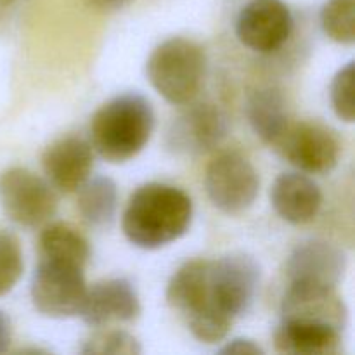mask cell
<instances>
[{
  "label": "cell",
  "instance_id": "cell-1",
  "mask_svg": "<svg viewBox=\"0 0 355 355\" xmlns=\"http://www.w3.org/2000/svg\"><path fill=\"white\" fill-rule=\"evenodd\" d=\"M193 220V201L180 187L149 182L128 200L121 218L123 234L134 246L158 250L182 238Z\"/></svg>",
  "mask_w": 355,
  "mask_h": 355
},
{
  "label": "cell",
  "instance_id": "cell-2",
  "mask_svg": "<svg viewBox=\"0 0 355 355\" xmlns=\"http://www.w3.org/2000/svg\"><path fill=\"white\" fill-rule=\"evenodd\" d=\"M155 130V110L141 94H121L96 111L90 121L92 146L103 159L125 163L135 158Z\"/></svg>",
  "mask_w": 355,
  "mask_h": 355
},
{
  "label": "cell",
  "instance_id": "cell-3",
  "mask_svg": "<svg viewBox=\"0 0 355 355\" xmlns=\"http://www.w3.org/2000/svg\"><path fill=\"white\" fill-rule=\"evenodd\" d=\"M207 71V55L201 45L182 37L162 42L151 52L146 73L153 89L173 106L193 103Z\"/></svg>",
  "mask_w": 355,
  "mask_h": 355
},
{
  "label": "cell",
  "instance_id": "cell-4",
  "mask_svg": "<svg viewBox=\"0 0 355 355\" xmlns=\"http://www.w3.org/2000/svg\"><path fill=\"white\" fill-rule=\"evenodd\" d=\"M30 295L42 315L52 319L80 315L87 295L83 269L44 259L31 277Z\"/></svg>",
  "mask_w": 355,
  "mask_h": 355
},
{
  "label": "cell",
  "instance_id": "cell-5",
  "mask_svg": "<svg viewBox=\"0 0 355 355\" xmlns=\"http://www.w3.org/2000/svg\"><path fill=\"white\" fill-rule=\"evenodd\" d=\"M207 194L215 208L229 215L246 211L260 191V179L248 158L236 151L215 156L205 173Z\"/></svg>",
  "mask_w": 355,
  "mask_h": 355
},
{
  "label": "cell",
  "instance_id": "cell-6",
  "mask_svg": "<svg viewBox=\"0 0 355 355\" xmlns=\"http://www.w3.org/2000/svg\"><path fill=\"white\" fill-rule=\"evenodd\" d=\"M0 205L7 217L23 227H37L58 210V198L51 184L21 166L0 175Z\"/></svg>",
  "mask_w": 355,
  "mask_h": 355
},
{
  "label": "cell",
  "instance_id": "cell-7",
  "mask_svg": "<svg viewBox=\"0 0 355 355\" xmlns=\"http://www.w3.org/2000/svg\"><path fill=\"white\" fill-rule=\"evenodd\" d=\"M272 146L290 165L307 173L331 172L342 151L335 132L315 121L288 123Z\"/></svg>",
  "mask_w": 355,
  "mask_h": 355
},
{
  "label": "cell",
  "instance_id": "cell-8",
  "mask_svg": "<svg viewBox=\"0 0 355 355\" xmlns=\"http://www.w3.org/2000/svg\"><path fill=\"white\" fill-rule=\"evenodd\" d=\"M260 284V267L245 253L210 262V295L218 311L236 319L252 309Z\"/></svg>",
  "mask_w": 355,
  "mask_h": 355
},
{
  "label": "cell",
  "instance_id": "cell-9",
  "mask_svg": "<svg viewBox=\"0 0 355 355\" xmlns=\"http://www.w3.org/2000/svg\"><path fill=\"white\" fill-rule=\"evenodd\" d=\"M293 17L283 0H252L236 19V37L250 51L270 54L290 38Z\"/></svg>",
  "mask_w": 355,
  "mask_h": 355
},
{
  "label": "cell",
  "instance_id": "cell-10",
  "mask_svg": "<svg viewBox=\"0 0 355 355\" xmlns=\"http://www.w3.org/2000/svg\"><path fill=\"white\" fill-rule=\"evenodd\" d=\"M281 315L286 321L314 322L343 331L349 311L336 288L318 284H290L281 304Z\"/></svg>",
  "mask_w": 355,
  "mask_h": 355
},
{
  "label": "cell",
  "instance_id": "cell-11",
  "mask_svg": "<svg viewBox=\"0 0 355 355\" xmlns=\"http://www.w3.org/2000/svg\"><path fill=\"white\" fill-rule=\"evenodd\" d=\"M347 270L342 248L322 239H311L291 252L286 263L290 284H318L336 288Z\"/></svg>",
  "mask_w": 355,
  "mask_h": 355
},
{
  "label": "cell",
  "instance_id": "cell-12",
  "mask_svg": "<svg viewBox=\"0 0 355 355\" xmlns=\"http://www.w3.org/2000/svg\"><path fill=\"white\" fill-rule=\"evenodd\" d=\"M227 134V118L214 104H196L180 113L168 130V146L177 153L211 151Z\"/></svg>",
  "mask_w": 355,
  "mask_h": 355
},
{
  "label": "cell",
  "instance_id": "cell-13",
  "mask_svg": "<svg viewBox=\"0 0 355 355\" xmlns=\"http://www.w3.org/2000/svg\"><path fill=\"white\" fill-rule=\"evenodd\" d=\"M141 314V300L134 284L123 277L104 279L87 288L83 300V322L90 328H101L110 322H130Z\"/></svg>",
  "mask_w": 355,
  "mask_h": 355
},
{
  "label": "cell",
  "instance_id": "cell-14",
  "mask_svg": "<svg viewBox=\"0 0 355 355\" xmlns=\"http://www.w3.org/2000/svg\"><path fill=\"white\" fill-rule=\"evenodd\" d=\"M92 148L78 137H62L45 149L42 166L49 182L61 193H76L90 177Z\"/></svg>",
  "mask_w": 355,
  "mask_h": 355
},
{
  "label": "cell",
  "instance_id": "cell-15",
  "mask_svg": "<svg viewBox=\"0 0 355 355\" xmlns=\"http://www.w3.org/2000/svg\"><path fill=\"white\" fill-rule=\"evenodd\" d=\"M166 302L170 307L186 315L187 321L211 312L227 315L211 302L210 260H191L179 267L166 286Z\"/></svg>",
  "mask_w": 355,
  "mask_h": 355
},
{
  "label": "cell",
  "instance_id": "cell-16",
  "mask_svg": "<svg viewBox=\"0 0 355 355\" xmlns=\"http://www.w3.org/2000/svg\"><path fill=\"white\" fill-rule=\"evenodd\" d=\"M274 210L283 220L304 225L318 217L322 205V193L311 177L300 172L281 173L270 189Z\"/></svg>",
  "mask_w": 355,
  "mask_h": 355
},
{
  "label": "cell",
  "instance_id": "cell-17",
  "mask_svg": "<svg viewBox=\"0 0 355 355\" xmlns=\"http://www.w3.org/2000/svg\"><path fill=\"white\" fill-rule=\"evenodd\" d=\"M274 347L281 354L333 355L340 352L342 331L331 326L283 319L274 333Z\"/></svg>",
  "mask_w": 355,
  "mask_h": 355
},
{
  "label": "cell",
  "instance_id": "cell-18",
  "mask_svg": "<svg viewBox=\"0 0 355 355\" xmlns=\"http://www.w3.org/2000/svg\"><path fill=\"white\" fill-rule=\"evenodd\" d=\"M246 114L253 132L270 146L277 141V137L290 123L283 94L272 87L259 89L252 94L246 106Z\"/></svg>",
  "mask_w": 355,
  "mask_h": 355
},
{
  "label": "cell",
  "instance_id": "cell-19",
  "mask_svg": "<svg viewBox=\"0 0 355 355\" xmlns=\"http://www.w3.org/2000/svg\"><path fill=\"white\" fill-rule=\"evenodd\" d=\"M40 252L45 260L85 267L89 262V241L82 232L64 222L49 224L40 234Z\"/></svg>",
  "mask_w": 355,
  "mask_h": 355
},
{
  "label": "cell",
  "instance_id": "cell-20",
  "mask_svg": "<svg viewBox=\"0 0 355 355\" xmlns=\"http://www.w3.org/2000/svg\"><path fill=\"white\" fill-rule=\"evenodd\" d=\"M78 211L92 227H104L114 220L118 210V187L110 177L87 179L78 189Z\"/></svg>",
  "mask_w": 355,
  "mask_h": 355
},
{
  "label": "cell",
  "instance_id": "cell-21",
  "mask_svg": "<svg viewBox=\"0 0 355 355\" xmlns=\"http://www.w3.org/2000/svg\"><path fill=\"white\" fill-rule=\"evenodd\" d=\"M321 26L333 42L352 45L355 42V0H326L321 9Z\"/></svg>",
  "mask_w": 355,
  "mask_h": 355
},
{
  "label": "cell",
  "instance_id": "cell-22",
  "mask_svg": "<svg viewBox=\"0 0 355 355\" xmlns=\"http://www.w3.org/2000/svg\"><path fill=\"white\" fill-rule=\"evenodd\" d=\"M23 269V252L17 238L10 232H0V297L16 286Z\"/></svg>",
  "mask_w": 355,
  "mask_h": 355
},
{
  "label": "cell",
  "instance_id": "cell-23",
  "mask_svg": "<svg viewBox=\"0 0 355 355\" xmlns=\"http://www.w3.org/2000/svg\"><path fill=\"white\" fill-rule=\"evenodd\" d=\"M80 352L85 355H137L142 352L137 338L125 331H99L90 336Z\"/></svg>",
  "mask_w": 355,
  "mask_h": 355
},
{
  "label": "cell",
  "instance_id": "cell-24",
  "mask_svg": "<svg viewBox=\"0 0 355 355\" xmlns=\"http://www.w3.org/2000/svg\"><path fill=\"white\" fill-rule=\"evenodd\" d=\"M354 62L338 69L331 82V104L336 116L345 123H354L355 120V103H354Z\"/></svg>",
  "mask_w": 355,
  "mask_h": 355
},
{
  "label": "cell",
  "instance_id": "cell-25",
  "mask_svg": "<svg viewBox=\"0 0 355 355\" xmlns=\"http://www.w3.org/2000/svg\"><path fill=\"white\" fill-rule=\"evenodd\" d=\"M218 354H245V355H260L263 354V350L257 345L253 340L248 338H234L231 342L225 343Z\"/></svg>",
  "mask_w": 355,
  "mask_h": 355
},
{
  "label": "cell",
  "instance_id": "cell-26",
  "mask_svg": "<svg viewBox=\"0 0 355 355\" xmlns=\"http://www.w3.org/2000/svg\"><path fill=\"white\" fill-rule=\"evenodd\" d=\"M10 342H12V326H10V319L7 318L6 312L0 311V354L9 350Z\"/></svg>",
  "mask_w": 355,
  "mask_h": 355
},
{
  "label": "cell",
  "instance_id": "cell-27",
  "mask_svg": "<svg viewBox=\"0 0 355 355\" xmlns=\"http://www.w3.org/2000/svg\"><path fill=\"white\" fill-rule=\"evenodd\" d=\"M89 2L103 12H114V10L127 7L132 0H89Z\"/></svg>",
  "mask_w": 355,
  "mask_h": 355
},
{
  "label": "cell",
  "instance_id": "cell-28",
  "mask_svg": "<svg viewBox=\"0 0 355 355\" xmlns=\"http://www.w3.org/2000/svg\"><path fill=\"white\" fill-rule=\"evenodd\" d=\"M14 0H0V6L2 7H7V6H10V3H12Z\"/></svg>",
  "mask_w": 355,
  "mask_h": 355
}]
</instances>
